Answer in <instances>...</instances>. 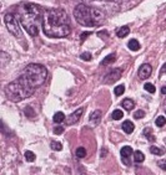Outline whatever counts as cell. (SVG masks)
Returning a JSON list of instances; mask_svg holds the SVG:
<instances>
[{
	"label": "cell",
	"mask_w": 166,
	"mask_h": 175,
	"mask_svg": "<svg viewBox=\"0 0 166 175\" xmlns=\"http://www.w3.org/2000/svg\"><path fill=\"white\" fill-rule=\"evenodd\" d=\"M43 31L48 37L61 38L70 34V19L65 10L48 9L43 15Z\"/></svg>",
	"instance_id": "6da1fadb"
},
{
	"label": "cell",
	"mask_w": 166,
	"mask_h": 175,
	"mask_svg": "<svg viewBox=\"0 0 166 175\" xmlns=\"http://www.w3.org/2000/svg\"><path fill=\"white\" fill-rule=\"evenodd\" d=\"M16 15L21 26L30 36L33 37L38 36L40 29L43 27V15H44V13L38 5L31 3H24L20 6H17Z\"/></svg>",
	"instance_id": "7a4b0ae2"
},
{
	"label": "cell",
	"mask_w": 166,
	"mask_h": 175,
	"mask_svg": "<svg viewBox=\"0 0 166 175\" xmlns=\"http://www.w3.org/2000/svg\"><path fill=\"white\" fill-rule=\"evenodd\" d=\"M74 17L75 20L87 27H94V26H100L105 23V15L104 13L98 9L93 8L85 4H79L74 9Z\"/></svg>",
	"instance_id": "3957f363"
},
{
	"label": "cell",
	"mask_w": 166,
	"mask_h": 175,
	"mask_svg": "<svg viewBox=\"0 0 166 175\" xmlns=\"http://www.w3.org/2000/svg\"><path fill=\"white\" fill-rule=\"evenodd\" d=\"M35 88L31 87V85L28 82V80L23 75H20L15 81L10 82L6 87H5V94L9 98V101L17 103L21 102L25 98L29 97L34 93Z\"/></svg>",
	"instance_id": "277c9868"
},
{
	"label": "cell",
	"mask_w": 166,
	"mask_h": 175,
	"mask_svg": "<svg viewBox=\"0 0 166 175\" xmlns=\"http://www.w3.org/2000/svg\"><path fill=\"white\" fill-rule=\"evenodd\" d=\"M21 75L28 80V82L31 85V87L36 89L46 81L48 70L45 68V66H43L40 64H30L25 67V71Z\"/></svg>",
	"instance_id": "5b68a950"
},
{
	"label": "cell",
	"mask_w": 166,
	"mask_h": 175,
	"mask_svg": "<svg viewBox=\"0 0 166 175\" xmlns=\"http://www.w3.org/2000/svg\"><path fill=\"white\" fill-rule=\"evenodd\" d=\"M4 23H5V26L10 34H13L14 36L19 37V38L21 37V31L19 29V24H17L16 16L14 14H5L4 15Z\"/></svg>",
	"instance_id": "8992f818"
},
{
	"label": "cell",
	"mask_w": 166,
	"mask_h": 175,
	"mask_svg": "<svg viewBox=\"0 0 166 175\" xmlns=\"http://www.w3.org/2000/svg\"><path fill=\"white\" fill-rule=\"evenodd\" d=\"M121 72L122 70L121 68H114L110 71L106 76H105V80H104V83H113V82H116L120 77H121Z\"/></svg>",
	"instance_id": "52a82bcc"
},
{
	"label": "cell",
	"mask_w": 166,
	"mask_h": 175,
	"mask_svg": "<svg viewBox=\"0 0 166 175\" xmlns=\"http://www.w3.org/2000/svg\"><path fill=\"white\" fill-rule=\"evenodd\" d=\"M151 73H152V67L149 64L141 65L140 68H139V71H137V75H139V77H140L141 80H147L151 76Z\"/></svg>",
	"instance_id": "ba28073f"
},
{
	"label": "cell",
	"mask_w": 166,
	"mask_h": 175,
	"mask_svg": "<svg viewBox=\"0 0 166 175\" xmlns=\"http://www.w3.org/2000/svg\"><path fill=\"white\" fill-rule=\"evenodd\" d=\"M83 113H84V108H79V109H76L74 113H71L69 117H66V118H65L66 124H68V126H71V124H74V123H76V122L81 118Z\"/></svg>",
	"instance_id": "9c48e42d"
},
{
	"label": "cell",
	"mask_w": 166,
	"mask_h": 175,
	"mask_svg": "<svg viewBox=\"0 0 166 175\" xmlns=\"http://www.w3.org/2000/svg\"><path fill=\"white\" fill-rule=\"evenodd\" d=\"M101 112L100 111H94L93 113L90 114V118H89V122L90 124H93V126H98L101 121Z\"/></svg>",
	"instance_id": "30bf717a"
},
{
	"label": "cell",
	"mask_w": 166,
	"mask_h": 175,
	"mask_svg": "<svg viewBox=\"0 0 166 175\" xmlns=\"http://www.w3.org/2000/svg\"><path fill=\"white\" fill-rule=\"evenodd\" d=\"M121 128H122V130H124L126 134H131V133L134 132V129H135V126H134V123H133L131 121H125V122L122 123Z\"/></svg>",
	"instance_id": "8fae6325"
},
{
	"label": "cell",
	"mask_w": 166,
	"mask_h": 175,
	"mask_svg": "<svg viewBox=\"0 0 166 175\" xmlns=\"http://www.w3.org/2000/svg\"><path fill=\"white\" fill-rule=\"evenodd\" d=\"M127 47L131 51H135V52L141 49V46H140V44H139V41L136 40V38H131V40L127 42Z\"/></svg>",
	"instance_id": "7c38bea8"
},
{
	"label": "cell",
	"mask_w": 166,
	"mask_h": 175,
	"mask_svg": "<svg viewBox=\"0 0 166 175\" xmlns=\"http://www.w3.org/2000/svg\"><path fill=\"white\" fill-rule=\"evenodd\" d=\"M120 154H121V157H122V158H130V157H131V154H133V148H131V147H129V145H125V147H122V148H121Z\"/></svg>",
	"instance_id": "4fadbf2b"
},
{
	"label": "cell",
	"mask_w": 166,
	"mask_h": 175,
	"mask_svg": "<svg viewBox=\"0 0 166 175\" xmlns=\"http://www.w3.org/2000/svg\"><path fill=\"white\" fill-rule=\"evenodd\" d=\"M121 106H122L126 111H131V109L135 107V102H134L133 100H130V98H126V100H124V101L121 102Z\"/></svg>",
	"instance_id": "5bb4252c"
},
{
	"label": "cell",
	"mask_w": 166,
	"mask_h": 175,
	"mask_svg": "<svg viewBox=\"0 0 166 175\" xmlns=\"http://www.w3.org/2000/svg\"><path fill=\"white\" fill-rule=\"evenodd\" d=\"M129 34H130V29H129V26H122V27H120V29L118 30V32H116L118 37H120V38L126 37Z\"/></svg>",
	"instance_id": "9a60e30c"
},
{
	"label": "cell",
	"mask_w": 166,
	"mask_h": 175,
	"mask_svg": "<svg viewBox=\"0 0 166 175\" xmlns=\"http://www.w3.org/2000/svg\"><path fill=\"white\" fill-rule=\"evenodd\" d=\"M115 60H116V55L115 53H110V55H107L104 60L101 61V65L102 66H106V65H109V64H111V62H115Z\"/></svg>",
	"instance_id": "2e32d148"
},
{
	"label": "cell",
	"mask_w": 166,
	"mask_h": 175,
	"mask_svg": "<svg viewBox=\"0 0 166 175\" xmlns=\"http://www.w3.org/2000/svg\"><path fill=\"white\" fill-rule=\"evenodd\" d=\"M144 160H145V155L142 151H140V150L134 151V162L135 163H142Z\"/></svg>",
	"instance_id": "e0dca14e"
},
{
	"label": "cell",
	"mask_w": 166,
	"mask_h": 175,
	"mask_svg": "<svg viewBox=\"0 0 166 175\" xmlns=\"http://www.w3.org/2000/svg\"><path fill=\"white\" fill-rule=\"evenodd\" d=\"M65 118H66V117L64 115V113H63V112H56V113L54 114L52 121H54V123H61V122H64V121H65Z\"/></svg>",
	"instance_id": "ac0fdd59"
},
{
	"label": "cell",
	"mask_w": 166,
	"mask_h": 175,
	"mask_svg": "<svg viewBox=\"0 0 166 175\" xmlns=\"http://www.w3.org/2000/svg\"><path fill=\"white\" fill-rule=\"evenodd\" d=\"M75 155H76V158H79V159L85 158V157H86V150H85V148H84V147H79V148L75 150Z\"/></svg>",
	"instance_id": "d6986e66"
},
{
	"label": "cell",
	"mask_w": 166,
	"mask_h": 175,
	"mask_svg": "<svg viewBox=\"0 0 166 175\" xmlns=\"http://www.w3.org/2000/svg\"><path fill=\"white\" fill-rule=\"evenodd\" d=\"M111 117H113V118H114L115 121H119V119L124 118V112H122L121 109H115V111L113 112Z\"/></svg>",
	"instance_id": "ffe728a7"
},
{
	"label": "cell",
	"mask_w": 166,
	"mask_h": 175,
	"mask_svg": "<svg viewBox=\"0 0 166 175\" xmlns=\"http://www.w3.org/2000/svg\"><path fill=\"white\" fill-rule=\"evenodd\" d=\"M50 147H51L52 150H56V151H60L63 149V144L59 143V142H56V140H52L51 144H50Z\"/></svg>",
	"instance_id": "44dd1931"
},
{
	"label": "cell",
	"mask_w": 166,
	"mask_h": 175,
	"mask_svg": "<svg viewBox=\"0 0 166 175\" xmlns=\"http://www.w3.org/2000/svg\"><path fill=\"white\" fill-rule=\"evenodd\" d=\"M25 159L28 160V162H34L35 159H36V157H35V154L33 153V151H30V150H26L25 151Z\"/></svg>",
	"instance_id": "7402d4cb"
},
{
	"label": "cell",
	"mask_w": 166,
	"mask_h": 175,
	"mask_svg": "<svg viewBox=\"0 0 166 175\" xmlns=\"http://www.w3.org/2000/svg\"><path fill=\"white\" fill-rule=\"evenodd\" d=\"M165 123H166L165 115H160V117H157L156 121H155V124H156L157 127H164V126H165Z\"/></svg>",
	"instance_id": "603a6c76"
},
{
	"label": "cell",
	"mask_w": 166,
	"mask_h": 175,
	"mask_svg": "<svg viewBox=\"0 0 166 175\" xmlns=\"http://www.w3.org/2000/svg\"><path fill=\"white\" fill-rule=\"evenodd\" d=\"M124 92H125V86H124V85H119L118 87H115V88H114V93H115V96H121Z\"/></svg>",
	"instance_id": "cb8c5ba5"
},
{
	"label": "cell",
	"mask_w": 166,
	"mask_h": 175,
	"mask_svg": "<svg viewBox=\"0 0 166 175\" xmlns=\"http://www.w3.org/2000/svg\"><path fill=\"white\" fill-rule=\"evenodd\" d=\"M144 135H146L147 139L151 140V142L156 139V138H155V135H152V134H151V129H150V128H146V129L144 130Z\"/></svg>",
	"instance_id": "d4e9b609"
},
{
	"label": "cell",
	"mask_w": 166,
	"mask_h": 175,
	"mask_svg": "<svg viewBox=\"0 0 166 175\" xmlns=\"http://www.w3.org/2000/svg\"><path fill=\"white\" fill-rule=\"evenodd\" d=\"M150 153H151V154H156V155H162V154H164L162 149H160V148L155 147V145L150 147Z\"/></svg>",
	"instance_id": "484cf974"
},
{
	"label": "cell",
	"mask_w": 166,
	"mask_h": 175,
	"mask_svg": "<svg viewBox=\"0 0 166 175\" xmlns=\"http://www.w3.org/2000/svg\"><path fill=\"white\" fill-rule=\"evenodd\" d=\"M144 88H145V91H147L149 93H155V91H156V88H155V86L152 83H145Z\"/></svg>",
	"instance_id": "4316f807"
},
{
	"label": "cell",
	"mask_w": 166,
	"mask_h": 175,
	"mask_svg": "<svg viewBox=\"0 0 166 175\" xmlns=\"http://www.w3.org/2000/svg\"><path fill=\"white\" fill-rule=\"evenodd\" d=\"M144 117H145V112L141 111V109H139L134 113V118H136V119H141V118H144Z\"/></svg>",
	"instance_id": "83f0119b"
},
{
	"label": "cell",
	"mask_w": 166,
	"mask_h": 175,
	"mask_svg": "<svg viewBox=\"0 0 166 175\" xmlns=\"http://www.w3.org/2000/svg\"><path fill=\"white\" fill-rule=\"evenodd\" d=\"M81 60H84V61H90L91 58H93V55H91L90 52H84V53H81Z\"/></svg>",
	"instance_id": "f1b7e54d"
},
{
	"label": "cell",
	"mask_w": 166,
	"mask_h": 175,
	"mask_svg": "<svg viewBox=\"0 0 166 175\" xmlns=\"http://www.w3.org/2000/svg\"><path fill=\"white\" fill-rule=\"evenodd\" d=\"M54 133H55V134H63V133H64V127H61V126L55 127V128H54Z\"/></svg>",
	"instance_id": "f546056e"
},
{
	"label": "cell",
	"mask_w": 166,
	"mask_h": 175,
	"mask_svg": "<svg viewBox=\"0 0 166 175\" xmlns=\"http://www.w3.org/2000/svg\"><path fill=\"white\" fill-rule=\"evenodd\" d=\"M90 35H91V32H90V31H89V32H83V34L80 35V40H81V41L86 40V37H87V36H90Z\"/></svg>",
	"instance_id": "4dcf8cb0"
},
{
	"label": "cell",
	"mask_w": 166,
	"mask_h": 175,
	"mask_svg": "<svg viewBox=\"0 0 166 175\" xmlns=\"http://www.w3.org/2000/svg\"><path fill=\"white\" fill-rule=\"evenodd\" d=\"M159 165H160V168H161L164 171L166 170V168H165V160H160V162H159Z\"/></svg>",
	"instance_id": "1f68e13d"
},
{
	"label": "cell",
	"mask_w": 166,
	"mask_h": 175,
	"mask_svg": "<svg viewBox=\"0 0 166 175\" xmlns=\"http://www.w3.org/2000/svg\"><path fill=\"white\" fill-rule=\"evenodd\" d=\"M161 93H162V94H165V93H166V87H165V86L161 88Z\"/></svg>",
	"instance_id": "d6a6232c"
}]
</instances>
